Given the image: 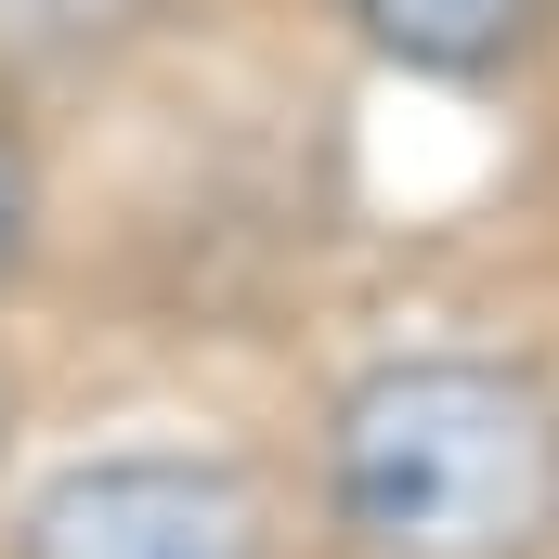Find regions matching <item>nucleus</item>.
I'll use <instances>...</instances> for the list:
<instances>
[{
  "label": "nucleus",
  "mask_w": 559,
  "mask_h": 559,
  "mask_svg": "<svg viewBox=\"0 0 559 559\" xmlns=\"http://www.w3.org/2000/svg\"><path fill=\"white\" fill-rule=\"evenodd\" d=\"M26 222H39V169H26V143H13V118H0V286H13V261H26Z\"/></svg>",
  "instance_id": "4"
},
{
  "label": "nucleus",
  "mask_w": 559,
  "mask_h": 559,
  "mask_svg": "<svg viewBox=\"0 0 559 559\" xmlns=\"http://www.w3.org/2000/svg\"><path fill=\"white\" fill-rule=\"evenodd\" d=\"M13 559H274V521L235 455L131 442V455H79L66 481H39Z\"/></svg>",
  "instance_id": "2"
},
{
  "label": "nucleus",
  "mask_w": 559,
  "mask_h": 559,
  "mask_svg": "<svg viewBox=\"0 0 559 559\" xmlns=\"http://www.w3.org/2000/svg\"><path fill=\"white\" fill-rule=\"evenodd\" d=\"M338 13L417 79H495V66H521L547 39L559 0H338Z\"/></svg>",
  "instance_id": "3"
},
{
  "label": "nucleus",
  "mask_w": 559,
  "mask_h": 559,
  "mask_svg": "<svg viewBox=\"0 0 559 559\" xmlns=\"http://www.w3.org/2000/svg\"><path fill=\"white\" fill-rule=\"evenodd\" d=\"M325 508L365 559H521L559 534V404L495 352H404L338 391Z\"/></svg>",
  "instance_id": "1"
}]
</instances>
